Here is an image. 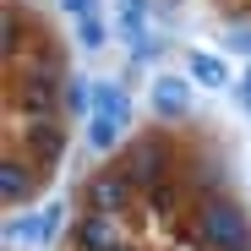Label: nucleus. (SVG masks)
I'll use <instances>...</instances> for the list:
<instances>
[{"label":"nucleus","mask_w":251,"mask_h":251,"mask_svg":"<svg viewBox=\"0 0 251 251\" xmlns=\"http://www.w3.org/2000/svg\"><path fill=\"white\" fill-rule=\"evenodd\" d=\"M186 76L197 82V88H229V66L213 55V50H186Z\"/></svg>","instance_id":"obj_9"},{"label":"nucleus","mask_w":251,"mask_h":251,"mask_svg":"<svg viewBox=\"0 0 251 251\" xmlns=\"http://www.w3.org/2000/svg\"><path fill=\"white\" fill-rule=\"evenodd\" d=\"M60 11L82 22V17H99V0H60Z\"/></svg>","instance_id":"obj_17"},{"label":"nucleus","mask_w":251,"mask_h":251,"mask_svg":"<svg viewBox=\"0 0 251 251\" xmlns=\"http://www.w3.org/2000/svg\"><path fill=\"white\" fill-rule=\"evenodd\" d=\"M82 197H88V213H109V219H120L126 202L137 197V186H131V175H126V170H99V175H88Z\"/></svg>","instance_id":"obj_3"},{"label":"nucleus","mask_w":251,"mask_h":251,"mask_svg":"<svg viewBox=\"0 0 251 251\" xmlns=\"http://www.w3.org/2000/svg\"><path fill=\"white\" fill-rule=\"evenodd\" d=\"M71 246L76 251H120V246H131L120 235V219H109V213H82L76 224H71Z\"/></svg>","instance_id":"obj_5"},{"label":"nucleus","mask_w":251,"mask_h":251,"mask_svg":"<svg viewBox=\"0 0 251 251\" xmlns=\"http://www.w3.org/2000/svg\"><path fill=\"white\" fill-rule=\"evenodd\" d=\"M191 240L213 246V251H251V224L240 213V202L229 197H202L197 219H191Z\"/></svg>","instance_id":"obj_1"},{"label":"nucleus","mask_w":251,"mask_h":251,"mask_svg":"<svg viewBox=\"0 0 251 251\" xmlns=\"http://www.w3.org/2000/svg\"><path fill=\"white\" fill-rule=\"evenodd\" d=\"M33 197H38V170L27 158L6 153V164H0V202H6V213L11 207H27Z\"/></svg>","instance_id":"obj_8"},{"label":"nucleus","mask_w":251,"mask_h":251,"mask_svg":"<svg viewBox=\"0 0 251 251\" xmlns=\"http://www.w3.org/2000/svg\"><path fill=\"white\" fill-rule=\"evenodd\" d=\"M235 104L251 115V60H246V71H240V82H235Z\"/></svg>","instance_id":"obj_19"},{"label":"nucleus","mask_w":251,"mask_h":251,"mask_svg":"<svg viewBox=\"0 0 251 251\" xmlns=\"http://www.w3.org/2000/svg\"><path fill=\"white\" fill-rule=\"evenodd\" d=\"M229 44H235V50H251V27H246V33H229Z\"/></svg>","instance_id":"obj_21"},{"label":"nucleus","mask_w":251,"mask_h":251,"mask_svg":"<svg viewBox=\"0 0 251 251\" xmlns=\"http://www.w3.org/2000/svg\"><path fill=\"white\" fill-rule=\"evenodd\" d=\"M93 104V82H66V115H88Z\"/></svg>","instance_id":"obj_15"},{"label":"nucleus","mask_w":251,"mask_h":251,"mask_svg":"<svg viewBox=\"0 0 251 251\" xmlns=\"http://www.w3.org/2000/svg\"><path fill=\"white\" fill-rule=\"evenodd\" d=\"M17 142L33 153V164H60V153H66V131H60V115H55V120H22Z\"/></svg>","instance_id":"obj_7"},{"label":"nucleus","mask_w":251,"mask_h":251,"mask_svg":"<svg viewBox=\"0 0 251 251\" xmlns=\"http://www.w3.org/2000/svg\"><path fill=\"white\" fill-rule=\"evenodd\" d=\"M120 27L131 33V38H142V27H148V0H120Z\"/></svg>","instance_id":"obj_12"},{"label":"nucleus","mask_w":251,"mask_h":251,"mask_svg":"<svg viewBox=\"0 0 251 251\" xmlns=\"http://www.w3.org/2000/svg\"><path fill=\"white\" fill-rule=\"evenodd\" d=\"M0 44H6V55L22 44V22H17V17H6V27H0Z\"/></svg>","instance_id":"obj_20"},{"label":"nucleus","mask_w":251,"mask_h":251,"mask_svg":"<svg viewBox=\"0 0 251 251\" xmlns=\"http://www.w3.org/2000/svg\"><path fill=\"white\" fill-rule=\"evenodd\" d=\"M126 175H131V186L153 191L170 180V142L164 137H137V142H126V164H120Z\"/></svg>","instance_id":"obj_2"},{"label":"nucleus","mask_w":251,"mask_h":251,"mask_svg":"<svg viewBox=\"0 0 251 251\" xmlns=\"http://www.w3.org/2000/svg\"><path fill=\"white\" fill-rule=\"evenodd\" d=\"M66 229V207L55 202V207H44V213H17V219H6V240L11 246H44V240H55Z\"/></svg>","instance_id":"obj_4"},{"label":"nucleus","mask_w":251,"mask_h":251,"mask_svg":"<svg viewBox=\"0 0 251 251\" xmlns=\"http://www.w3.org/2000/svg\"><path fill=\"white\" fill-rule=\"evenodd\" d=\"M153 115L158 120H186L197 109V93H191V76H158L153 82V93H148Z\"/></svg>","instance_id":"obj_6"},{"label":"nucleus","mask_w":251,"mask_h":251,"mask_svg":"<svg viewBox=\"0 0 251 251\" xmlns=\"http://www.w3.org/2000/svg\"><path fill=\"white\" fill-rule=\"evenodd\" d=\"M93 109H99V120H131V93L120 88V82H109V76H99L93 82Z\"/></svg>","instance_id":"obj_10"},{"label":"nucleus","mask_w":251,"mask_h":251,"mask_svg":"<svg viewBox=\"0 0 251 251\" xmlns=\"http://www.w3.org/2000/svg\"><path fill=\"white\" fill-rule=\"evenodd\" d=\"M76 38H82V50H104V38H109L104 17H82L76 22Z\"/></svg>","instance_id":"obj_14"},{"label":"nucleus","mask_w":251,"mask_h":251,"mask_svg":"<svg viewBox=\"0 0 251 251\" xmlns=\"http://www.w3.org/2000/svg\"><path fill=\"white\" fill-rule=\"evenodd\" d=\"M120 142H126V126L120 120H99V115L88 120V148L93 153H115Z\"/></svg>","instance_id":"obj_11"},{"label":"nucleus","mask_w":251,"mask_h":251,"mask_svg":"<svg viewBox=\"0 0 251 251\" xmlns=\"http://www.w3.org/2000/svg\"><path fill=\"white\" fill-rule=\"evenodd\" d=\"M224 180V170H219V164H202V170H197V197H219L213 186Z\"/></svg>","instance_id":"obj_16"},{"label":"nucleus","mask_w":251,"mask_h":251,"mask_svg":"<svg viewBox=\"0 0 251 251\" xmlns=\"http://www.w3.org/2000/svg\"><path fill=\"white\" fill-rule=\"evenodd\" d=\"M120 251H137V246H120Z\"/></svg>","instance_id":"obj_22"},{"label":"nucleus","mask_w":251,"mask_h":251,"mask_svg":"<svg viewBox=\"0 0 251 251\" xmlns=\"http://www.w3.org/2000/svg\"><path fill=\"white\" fill-rule=\"evenodd\" d=\"M148 202H153V213H158V219H175V207H180V191H175L170 180H164V186H153V191H148Z\"/></svg>","instance_id":"obj_13"},{"label":"nucleus","mask_w":251,"mask_h":251,"mask_svg":"<svg viewBox=\"0 0 251 251\" xmlns=\"http://www.w3.org/2000/svg\"><path fill=\"white\" fill-rule=\"evenodd\" d=\"M131 60H158V38H131Z\"/></svg>","instance_id":"obj_18"}]
</instances>
